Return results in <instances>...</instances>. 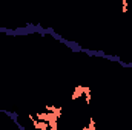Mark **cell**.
Listing matches in <instances>:
<instances>
[{
  "instance_id": "1",
  "label": "cell",
  "mask_w": 132,
  "mask_h": 130,
  "mask_svg": "<svg viewBox=\"0 0 132 130\" xmlns=\"http://www.w3.org/2000/svg\"><path fill=\"white\" fill-rule=\"evenodd\" d=\"M85 97L86 99V103H89L91 99V92H89V87H85V86H77L75 89H74V94H72V98L74 99H77V98H81Z\"/></svg>"
},
{
  "instance_id": "2",
  "label": "cell",
  "mask_w": 132,
  "mask_h": 130,
  "mask_svg": "<svg viewBox=\"0 0 132 130\" xmlns=\"http://www.w3.org/2000/svg\"><path fill=\"white\" fill-rule=\"evenodd\" d=\"M83 130H97V129H95V121H94V119H91V123H89L86 127H83Z\"/></svg>"
}]
</instances>
